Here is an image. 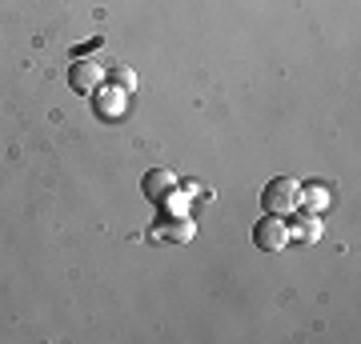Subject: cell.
Returning a JSON list of instances; mask_svg holds the SVG:
<instances>
[{
    "label": "cell",
    "instance_id": "1",
    "mask_svg": "<svg viewBox=\"0 0 361 344\" xmlns=\"http://www.w3.org/2000/svg\"><path fill=\"white\" fill-rule=\"evenodd\" d=\"M261 204H265V212H273V217H289V212H297V204H301V184L293 177H273L265 184V192H261Z\"/></svg>",
    "mask_w": 361,
    "mask_h": 344
},
{
    "label": "cell",
    "instance_id": "2",
    "mask_svg": "<svg viewBox=\"0 0 361 344\" xmlns=\"http://www.w3.org/2000/svg\"><path fill=\"white\" fill-rule=\"evenodd\" d=\"M253 244H257L261 253H285L289 248V224H285V217H273V212H265V217L253 224Z\"/></svg>",
    "mask_w": 361,
    "mask_h": 344
},
{
    "label": "cell",
    "instance_id": "3",
    "mask_svg": "<svg viewBox=\"0 0 361 344\" xmlns=\"http://www.w3.org/2000/svg\"><path fill=\"white\" fill-rule=\"evenodd\" d=\"M104 84V64L92 60V56H77L68 64V89L80 92V96H92V92Z\"/></svg>",
    "mask_w": 361,
    "mask_h": 344
},
{
    "label": "cell",
    "instance_id": "4",
    "mask_svg": "<svg viewBox=\"0 0 361 344\" xmlns=\"http://www.w3.org/2000/svg\"><path fill=\"white\" fill-rule=\"evenodd\" d=\"M197 236V220L185 217H157V229L149 232V241H173V244H189Z\"/></svg>",
    "mask_w": 361,
    "mask_h": 344
},
{
    "label": "cell",
    "instance_id": "5",
    "mask_svg": "<svg viewBox=\"0 0 361 344\" xmlns=\"http://www.w3.org/2000/svg\"><path fill=\"white\" fill-rule=\"evenodd\" d=\"M285 224H289V241H301V244H317L325 232L322 212H289Z\"/></svg>",
    "mask_w": 361,
    "mask_h": 344
},
{
    "label": "cell",
    "instance_id": "6",
    "mask_svg": "<svg viewBox=\"0 0 361 344\" xmlns=\"http://www.w3.org/2000/svg\"><path fill=\"white\" fill-rule=\"evenodd\" d=\"M92 96H97V101H92V108H97L104 120H121V116H125V108H129V92H121L116 84H109V89L101 84Z\"/></svg>",
    "mask_w": 361,
    "mask_h": 344
},
{
    "label": "cell",
    "instance_id": "7",
    "mask_svg": "<svg viewBox=\"0 0 361 344\" xmlns=\"http://www.w3.org/2000/svg\"><path fill=\"white\" fill-rule=\"evenodd\" d=\"M169 189H177V177H173L169 168H149V172L141 177V192H145V196H149L153 204L161 200Z\"/></svg>",
    "mask_w": 361,
    "mask_h": 344
},
{
    "label": "cell",
    "instance_id": "8",
    "mask_svg": "<svg viewBox=\"0 0 361 344\" xmlns=\"http://www.w3.org/2000/svg\"><path fill=\"white\" fill-rule=\"evenodd\" d=\"M329 204H334V192H329V184H322V180L301 184V204H297V208H305V212H325Z\"/></svg>",
    "mask_w": 361,
    "mask_h": 344
},
{
    "label": "cell",
    "instance_id": "9",
    "mask_svg": "<svg viewBox=\"0 0 361 344\" xmlns=\"http://www.w3.org/2000/svg\"><path fill=\"white\" fill-rule=\"evenodd\" d=\"M189 204H193V196H189L185 189H169L165 196L157 200V208H161V217H185Z\"/></svg>",
    "mask_w": 361,
    "mask_h": 344
},
{
    "label": "cell",
    "instance_id": "10",
    "mask_svg": "<svg viewBox=\"0 0 361 344\" xmlns=\"http://www.w3.org/2000/svg\"><path fill=\"white\" fill-rule=\"evenodd\" d=\"M104 72H109V80H113L121 92H129V96L137 92V72H133L129 64H113V68H104Z\"/></svg>",
    "mask_w": 361,
    "mask_h": 344
}]
</instances>
